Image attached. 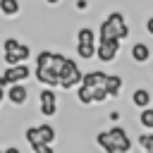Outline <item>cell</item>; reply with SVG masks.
I'll list each match as a JSON object with an SVG mask.
<instances>
[{
	"label": "cell",
	"mask_w": 153,
	"mask_h": 153,
	"mask_svg": "<svg viewBox=\"0 0 153 153\" xmlns=\"http://www.w3.org/2000/svg\"><path fill=\"white\" fill-rule=\"evenodd\" d=\"M98 38H117V41H124L129 38V24L124 19V14L120 10H112L100 24H98Z\"/></svg>",
	"instance_id": "6da1fadb"
},
{
	"label": "cell",
	"mask_w": 153,
	"mask_h": 153,
	"mask_svg": "<svg viewBox=\"0 0 153 153\" xmlns=\"http://www.w3.org/2000/svg\"><path fill=\"white\" fill-rule=\"evenodd\" d=\"M96 143H98L105 153H112V151H124V153H129V151H131V139H129V134H127L122 127H110L108 131H98V134H96Z\"/></svg>",
	"instance_id": "7a4b0ae2"
},
{
	"label": "cell",
	"mask_w": 153,
	"mask_h": 153,
	"mask_svg": "<svg viewBox=\"0 0 153 153\" xmlns=\"http://www.w3.org/2000/svg\"><path fill=\"white\" fill-rule=\"evenodd\" d=\"M31 57V48L26 43H19L17 38H5L2 41V60L5 65H19V62H26Z\"/></svg>",
	"instance_id": "3957f363"
},
{
	"label": "cell",
	"mask_w": 153,
	"mask_h": 153,
	"mask_svg": "<svg viewBox=\"0 0 153 153\" xmlns=\"http://www.w3.org/2000/svg\"><path fill=\"white\" fill-rule=\"evenodd\" d=\"M33 74V69L26 65V62H19V65H10V67H5L2 69V74H0V86H12V84H24L29 76Z\"/></svg>",
	"instance_id": "277c9868"
},
{
	"label": "cell",
	"mask_w": 153,
	"mask_h": 153,
	"mask_svg": "<svg viewBox=\"0 0 153 153\" xmlns=\"http://www.w3.org/2000/svg\"><path fill=\"white\" fill-rule=\"evenodd\" d=\"M81 79H84V72L79 69L76 60L67 57V62H65V67H62V72H60V88L72 91V88H76V86L81 84Z\"/></svg>",
	"instance_id": "5b68a950"
},
{
	"label": "cell",
	"mask_w": 153,
	"mask_h": 153,
	"mask_svg": "<svg viewBox=\"0 0 153 153\" xmlns=\"http://www.w3.org/2000/svg\"><path fill=\"white\" fill-rule=\"evenodd\" d=\"M120 45H122V41H117V38H98V43H96L98 62H103V65L115 62L117 55H120Z\"/></svg>",
	"instance_id": "8992f818"
},
{
	"label": "cell",
	"mask_w": 153,
	"mask_h": 153,
	"mask_svg": "<svg viewBox=\"0 0 153 153\" xmlns=\"http://www.w3.org/2000/svg\"><path fill=\"white\" fill-rule=\"evenodd\" d=\"M57 93H55V88H48V86H43L41 88V93H38V112L43 115V117H55L57 115Z\"/></svg>",
	"instance_id": "52a82bcc"
},
{
	"label": "cell",
	"mask_w": 153,
	"mask_h": 153,
	"mask_svg": "<svg viewBox=\"0 0 153 153\" xmlns=\"http://www.w3.org/2000/svg\"><path fill=\"white\" fill-rule=\"evenodd\" d=\"M5 100L10 105H14V108L26 105V100H29V86L26 84H12V86H7L5 88Z\"/></svg>",
	"instance_id": "ba28073f"
},
{
	"label": "cell",
	"mask_w": 153,
	"mask_h": 153,
	"mask_svg": "<svg viewBox=\"0 0 153 153\" xmlns=\"http://www.w3.org/2000/svg\"><path fill=\"white\" fill-rule=\"evenodd\" d=\"M129 57H131V62H136V65H146V62L151 60V48H148V43H143V41L131 43Z\"/></svg>",
	"instance_id": "9c48e42d"
},
{
	"label": "cell",
	"mask_w": 153,
	"mask_h": 153,
	"mask_svg": "<svg viewBox=\"0 0 153 153\" xmlns=\"http://www.w3.org/2000/svg\"><path fill=\"white\" fill-rule=\"evenodd\" d=\"M105 79H108V74H105L103 69H91V72H86V74H84L81 84H84V86L96 88V86H105Z\"/></svg>",
	"instance_id": "30bf717a"
},
{
	"label": "cell",
	"mask_w": 153,
	"mask_h": 153,
	"mask_svg": "<svg viewBox=\"0 0 153 153\" xmlns=\"http://www.w3.org/2000/svg\"><path fill=\"white\" fill-rule=\"evenodd\" d=\"M151 100H153V96H151V91L148 88H134L131 91V105L134 108H151Z\"/></svg>",
	"instance_id": "8fae6325"
},
{
	"label": "cell",
	"mask_w": 153,
	"mask_h": 153,
	"mask_svg": "<svg viewBox=\"0 0 153 153\" xmlns=\"http://www.w3.org/2000/svg\"><path fill=\"white\" fill-rule=\"evenodd\" d=\"M122 86H124V79H122L120 74H108V79H105V91H108L110 98H117V96L122 93Z\"/></svg>",
	"instance_id": "7c38bea8"
},
{
	"label": "cell",
	"mask_w": 153,
	"mask_h": 153,
	"mask_svg": "<svg viewBox=\"0 0 153 153\" xmlns=\"http://www.w3.org/2000/svg\"><path fill=\"white\" fill-rule=\"evenodd\" d=\"M76 43L96 45V43H98V33H96L91 26H81V29H76Z\"/></svg>",
	"instance_id": "4fadbf2b"
},
{
	"label": "cell",
	"mask_w": 153,
	"mask_h": 153,
	"mask_svg": "<svg viewBox=\"0 0 153 153\" xmlns=\"http://www.w3.org/2000/svg\"><path fill=\"white\" fill-rule=\"evenodd\" d=\"M36 127H38V136H41V143H53V141L57 139V131H55V127H53V124L43 122V124H36Z\"/></svg>",
	"instance_id": "5bb4252c"
},
{
	"label": "cell",
	"mask_w": 153,
	"mask_h": 153,
	"mask_svg": "<svg viewBox=\"0 0 153 153\" xmlns=\"http://www.w3.org/2000/svg\"><path fill=\"white\" fill-rule=\"evenodd\" d=\"M0 12L2 17H17L22 12V5L19 0H0Z\"/></svg>",
	"instance_id": "9a60e30c"
},
{
	"label": "cell",
	"mask_w": 153,
	"mask_h": 153,
	"mask_svg": "<svg viewBox=\"0 0 153 153\" xmlns=\"http://www.w3.org/2000/svg\"><path fill=\"white\" fill-rule=\"evenodd\" d=\"M76 100H79L81 105H93V88L79 84V86H76Z\"/></svg>",
	"instance_id": "2e32d148"
},
{
	"label": "cell",
	"mask_w": 153,
	"mask_h": 153,
	"mask_svg": "<svg viewBox=\"0 0 153 153\" xmlns=\"http://www.w3.org/2000/svg\"><path fill=\"white\" fill-rule=\"evenodd\" d=\"M24 141L33 148V146H41V136H38V127H26L24 129Z\"/></svg>",
	"instance_id": "e0dca14e"
},
{
	"label": "cell",
	"mask_w": 153,
	"mask_h": 153,
	"mask_svg": "<svg viewBox=\"0 0 153 153\" xmlns=\"http://www.w3.org/2000/svg\"><path fill=\"white\" fill-rule=\"evenodd\" d=\"M76 55L81 60H93L96 57V45H84V43H76Z\"/></svg>",
	"instance_id": "ac0fdd59"
},
{
	"label": "cell",
	"mask_w": 153,
	"mask_h": 153,
	"mask_svg": "<svg viewBox=\"0 0 153 153\" xmlns=\"http://www.w3.org/2000/svg\"><path fill=\"white\" fill-rule=\"evenodd\" d=\"M139 122L143 129H151L153 131V108H143L141 115H139Z\"/></svg>",
	"instance_id": "d6986e66"
},
{
	"label": "cell",
	"mask_w": 153,
	"mask_h": 153,
	"mask_svg": "<svg viewBox=\"0 0 153 153\" xmlns=\"http://www.w3.org/2000/svg\"><path fill=\"white\" fill-rule=\"evenodd\" d=\"M136 143H139L146 153H153V134H141V136L136 139Z\"/></svg>",
	"instance_id": "ffe728a7"
},
{
	"label": "cell",
	"mask_w": 153,
	"mask_h": 153,
	"mask_svg": "<svg viewBox=\"0 0 153 153\" xmlns=\"http://www.w3.org/2000/svg\"><path fill=\"white\" fill-rule=\"evenodd\" d=\"M110 96H108V91H105V86H96L93 88V103L96 105H100V103H105Z\"/></svg>",
	"instance_id": "44dd1931"
},
{
	"label": "cell",
	"mask_w": 153,
	"mask_h": 153,
	"mask_svg": "<svg viewBox=\"0 0 153 153\" xmlns=\"http://www.w3.org/2000/svg\"><path fill=\"white\" fill-rule=\"evenodd\" d=\"M31 151H33V153H55L53 143H41V146H33Z\"/></svg>",
	"instance_id": "7402d4cb"
},
{
	"label": "cell",
	"mask_w": 153,
	"mask_h": 153,
	"mask_svg": "<svg viewBox=\"0 0 153 153\" xmlns=\"http://www.w3.org/2000/svg\"><path fill=\"white\" fill-rule=\"evenodd\" d=\"M146 33H148V36H153V14L146 19Z\"/></svg>",
	"instance_id": "603a6c76"
},
{
	"label": "cell",
	"mask_w": 153,
	"mask_h": 153,
	"mask_svg": "<svg viewBox=\"0 0 153 153\" xmlns=\"http://www.w3.org/2000/svg\"><path fill=\"white\" fill-rule=\"evenodd\" d=\"M76 10H79V12L88 10V0H76Z\"/></svg>",
	"instance_id": "cb8c5ba5"
},
{
	"label": "cell",
	"mask_w": 153,
	"mask_h": 153,
	"mask_svg": "<svg viewBox=\"0 0 153 153\" xmlns=\"http://www.w3.org/2000/svg\"><path fill=\"white\" fill-rule=\"evenodd\" d=\"M2 153H22L17 146H7V148H2Z\"/></svg>",
	"instance_id": "d4e9b609"
},
{
	"label": "cell",
	"mask_w": 153,
	"mask_h": 153,
	"mask_svg": "<svg viewBox=\"0 0 153 153\" xmlns=\"http://www.w3.org/2000/svg\"><path fill=\"white\" fill-rule=\"evenodd\" d=\"M110 120H112V122H117V120H120V112H117V110H115V112H110Z\"/></svg>",
	"instance_id": "484cf974"
},
{
	"label": "cell",
	"mask_w": 153,
	"mask_h": 153,
	"mask_svg": "<svg viewBox=\"0 0 153 153\" xmlns=\"http://www.w3.org/2000/svg\"><path fill=\"white\" fill-rule=\"evenodd\" d=\"M2 100H5V86H0V105H2Z\"/></svg>",
	"instance_id": "4316f807"
},
{
	"label": "cell",
	"mask_w": 153,
	"mask_h": 153,
	"mask_svg": "<svg viewBox=\"0 0 153 153\" xmlns=\"http://www.w3.org/2000/svg\"><path fill=\"white\" fill-rule=\"evenodd\" d=\"M60 0H45V5H57Z\"/></svg>",
	"instance_id": "83f0119b"
},
{
	"label": "cell",
	"mask_w": 153,
	"mask_h": 153,
	"mask_svg": "<svg viewBox=\"0 0 153 153\" xmlns=\"http://www.w3.org/2000/svg\"><path fill=\"white\" fill-rule=\"evenodd\" d=\"M112 153H124V151H112Z\"/></svg>",
	"instance_id": "f1b7e54d"
},
{
	"label": "cell",
	"mask_w": 153,
	"mask_h": 153,
	"mask_svg": "<svg viewBox=\"0 0 153 153\" xmlns=\"http://www.w3.org/2000/svg\"><path fill=\"white\" fill-rule=\"evenodd\" d=\"M151 74H153V67H151Z\"/></svg>",
	"instance_id": "f546056e"
},
{
	"label": "cell",
	"mask_w": 153,
	"mask_h": 153,
	"mask_svg": "<svg viewBox=\"0 0 153 153\" xmlns=\"http://www.w3.org/2000/svg\"><path fill=\"white\" fill-rule=\"evenodd\" d=\"M0 153H2V151H0Z\"/></svg>",
	"instance_id": "4dcf8cb0"
}]
</instances>
